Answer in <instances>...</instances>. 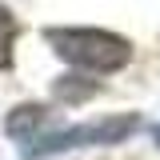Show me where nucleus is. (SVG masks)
Returning <instances> with one entry per match:
<instances>
[{
  "mask_svg": "<svg viewBox=\"0 0 160 160\" xmlns=\"http://www.w3.org/2000/svg\"><path fill=\"white\" fill-rule=\"evenodd\" d=\"M52 92H56V100H64V104H80V100L96 96V84L84 80V76H56Z\"/></svg>",
  "mask_w": 160,
  "mask_h": 160,
  "instance_id": "nucleus-3",
  "label": "nucleus"
},
{
  "mask_svg": "<svg viewBox=\"0 0 160 160\" xmlns=\"http://www.w3.org/2000/svg\"><path fill=\"white\" fill-rule=\"evenodd\" d=\"M16 32H20V20L0 4V68L12 64V44H16Z\"/></svg>",
  "mask_w": 160,
  "mask_h": 160,
  "instance_id": "nucleus-4",
  "label": "nucleus"
},
{
  "mask_svg": "<svg viewBox=\"0 0 160 160\" xmlns=\"http://www.w3.org/2000/svg\"><path fill=\"white\" fill-rule=\"evenodd\" d=\"M156 144H160V124H156Z\"/></svg>",
  "mask_w": 160,
  "mask_h": 160,
  "instance_id": "nucleus-5",
  "label": "nucleus"
},
{
  "mask_svg": "<svg viewBox=\"0 0 160 160\" xmlns=\"http://www.w3.org/2000/svg\"><path fill=\"white\" fill-rule=\"evenodd\" d=\"M44 44L84 72H116L132 60V40L108 28H44Z\"/></svg>",
  "mask_w": 160,
  "mask_h": 160,
  "instance_id": "nucleus-1",
  "label": "nucleus"
},
{
  "mask_svg": "<svg viewBox=\"0 0 160 160\" xmlns=\"http://www.w3.org/2000/svg\"><path fill=\"white\" fill-rule=\"evenodd\" d=\"M140 128L136 112H124V116H104L92 124H60L52 116V124L40 132L28 148H20L24 160H44V156H60V152H72V148H96V144H120Z\"/></svg>",
  "mask_w": 160,
  "mask_h": 160,
  "instance_id": "nucleus-2",
  "label": "nucleus"
}]
</instances>
